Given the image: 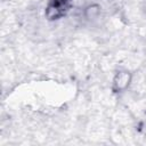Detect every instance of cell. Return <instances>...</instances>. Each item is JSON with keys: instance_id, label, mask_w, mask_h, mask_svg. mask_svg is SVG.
<instances>
[{"instance_id": "6da1fadb", "label": "cell", "mask_w": 146, "mask_h": 146, "mask_svg": "<svg viewBox=\"0 0 146 146\" xmlns=\"http://www.w3.org/2000/svg\"><path fill=\"white\" fill-rule=\"evenodd\" d=\"M70 8L71 0H49L44 9V16L48 21H58L68 13Z\"/></svg>"}, {"instance_id": "7a4b0ae2", "label": "cell", "mask_w": 146, "mask_h": 146, "mask_svg": "<svg viewBox=\"0 0 146 146\" xmlns=\"http://www.w3.org/2000/svg\"><path fill=\"white\" fill-rule=\"evenodd\" d=\"M132 82V74L128 70H119L112 79V91L121 94L125 91Z\"/></svg>"}, {"instance_id": "277c9868", "label": "cell", "mask_w": 146, "mask_h": 146, "mask_svg": "<svg viewBox=\"0 0 146 146\" xmlns=\"http://www.w3.org/2000/svg\"><path fill=\"white\" fill-rule=\"evenodd\" d=\"M71 1H72V0H71Z\"/></svg>"}, {"instance_id": "3957f363", "label": "cell", "mask_w": 146, "mask_h": 146, "mask_svg": "<svg viewBox=\"0 0 146 146\" xmlns=\"http://www.w3.org/2000/svg\"><path fill=\"white\" fill-rule=\"evenodd\" d=\"M84 17L88 19V21H94L96 18H98L99 14H100V6L97 5V3H91V5H88L86 8H84Z\"/></svg>"}]
</instances>
